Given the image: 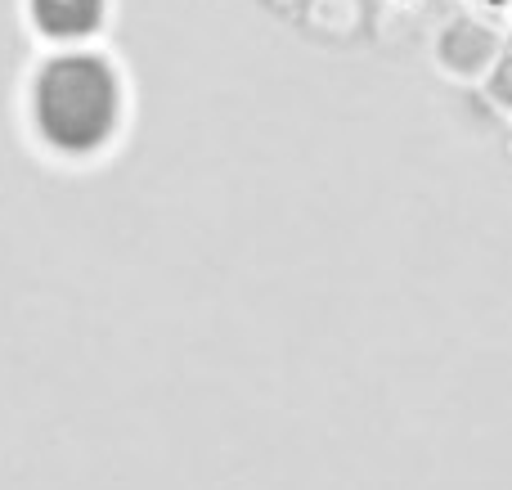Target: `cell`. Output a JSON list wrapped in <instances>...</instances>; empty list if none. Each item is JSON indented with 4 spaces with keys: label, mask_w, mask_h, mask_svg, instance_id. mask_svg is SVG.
Returning <instances> with one entry per match:
<instances>
[{
    "label": "cell",
    "mask_w": 512,
    "mask_h": 490,
    "mask_svg": "<svg viewBox=\"0 0 512 490\" xmlns=\"http://www.w3.org/2000/svg\"><path fill=\"white\" fill-rule=\"evenodd\" d=\"M504 32L495 27V18L472 9V14H450L432 32V63L445 81L454 86H481L495 59L504 54Z\"/></svg>",
    "instance_id": "cell-3"
},
{
    "label": "cell",
    "mask_w": 512,
    "mask_h": 490,
    "mask_svg": "<svg viewBox=\"0 0 512 490\" xmlns=\"http://www.w3.org/2000/svg\"><path fill=\"white\" fill-rule=\"evenodd\" d=\"M477 90L486 95V104L495 108L499 117H508V122H512V41L504 45V54L495 59V68L481 77Z\"/></svg>",
    "instance_id": "cell-4"
},
{
    "label": "cell",
    "mask_w": 512,
    "mask_h": 490,
    "mask_svg": "<svg viewBox=\"0 0 512 490\" xmlns=\"http://www.w3.org/2000/svg\"><path fill=\"white\" fill-rule=\"evenodd\" d=\"M131 77L108 45L36 50L18 81V131L59 171L104 167L131 131Z\"/></svg>",
    "instance_id": "cell-1"
},
{
    "label": "cell",
    "mask_w": 512,
    "mask_h": 490,
    "mask_svg": "<svg viewBox=\"0 0 512 490\" xmlns=\"http://www.w3.org/2000/svg\"><path fill=\"white\" fill-rule=\"evenodd\" d=\"M472 9H481V14H512V0H472Z\"/></svg>",
    "instance_id": "cell-5"
},
{
    "label": "cell",
    "mask_w": 512,
    "mask_h": 490,
    "mask_svg": "<svg viewBox=\"0 0 512 490\" xmlns=\"http://www.w3.org/2000/svg\"><path fill=\"white\" fill-rule=\"evenodd\" d=\"M117 0H18V23L36 50L104 45L113 32Z\"/></svg>",
    "instance_id": "cell-2"
}]
</instances>
